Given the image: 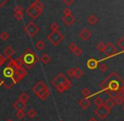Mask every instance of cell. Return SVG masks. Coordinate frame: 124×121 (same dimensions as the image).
Instances as JSON below:
<instances>
[{
  "label": "cell",
  "instance_id": "1",
  "mask_svg": "<svg viewBox=\"0 0 124 121\" xmlns=\"http://www.w3.org/2000/svg\"><path fill=\"white\" fill-rule=\"evenodd\" d=\"M124 86L123 79L116 72H111L101 83L100 87L101 90L106 92L111 98L121 93V90Z\"/></svg>",
  "mask_w": 124,
  "mask_h": 121
},
{
  "label": "cell",
  "instance_id": "2",
  "mask_svg": "<svg viewBox=\"0 0 124 121\" xmlns=\"http://www.w3.org/2000/svg\"><path fill=\"white\" fill-rule=\"evenodd\" d=\"M52 85L57 88L59 93H64L65 91L69 90L72 86L71 82L67 78L63 73H58L51 82Z\"/></svg>",
  "mask_w": 124,
  "mask_h": 121
},
{
  "label": "cell",
  "instance_id": "3",
  "mask_svg": "<svg viewBox=\"0 0 124 121\" xmlns=\"http://www.w3.org/2000/svg\"><path fill=\"white\" fill-rule=\"evenodd\" d=\"M32 92L41 100H46L50 96L49 87L43 81H39L32 87Z\"/></svg>",
  "mask_w": 124,
  "mask_h": 121
},
{
  "label": "cell",
  "instance_id": "4",
  "mask_svg": "<svg viewBox=\"0 0 124 121\" xmlns=\"http://www.w3.org/2000/svg\"><path fill=\"white\" fill-rule=\"evenodd\" d=\"M25 12L32 20H36L43 12V4L41 1L36 0L32 2L25 9Z\"/></svg>",
  "mask_w": 124,
  "mask_h": 121
},
{
  "label": "cell",
  "instance_id": "5",
  "mask_svg": "<svg viewBox=\"0 0 124 121\" xmlns=\"http://www.w3.org/2000/svg\"><path fill=\"white\" fill-rule=\"evenodd\" d=\"M20 56H21L23 64L25 65L28 68H31L35 64H36V62L39 60V58L37 57L36 53L31 49H30V48L26 50L25 52L23 53V55Z\"/></svg>",
  "mask_w": 124,
  "mask_h": 121
},
{
  "label": "cell",
  "instance_id": "6",
  "mask_svg": "<svg viewBox=\"0 0 124 121\" xmlns=\"http://www.w3.org/2000/svg\"><path fill=\"white\" fill-rule=\"evenodd\" d=\"M46 39L52 43L53 46H57L62 43L64 40V36L60 31H56V32H51L46 35Z\"/></svg>",
  "mask_w": 124,
  "mask_h": 121
},
{
  "label": "cell",
  "instance_id": "7",
  "mask_svg": "<svg viewBox=\"0 0 124 121\" xmlns=\"http://www.w3.org/2000/svg\"><path fill=\"white\" fill-rule=\"evenodd\" d=\"M24 31L27 34V35H29L31 38H33L40 31V28L33 21H31L25 26Z\"/></svg>",
  "mask_w": 124,
  "mask_h": 121
},
{
  "label": "cell",
  "instance_id": "8",
  "mask_svg": "<svg viewBox=\"0 0 124 121\" xmlns=\"http://www.w3.org/2000/svg\"><path fill=\"white\" fill-rule=\"evenodd\" d=\"M110 111H111V110L108 109L105 105H102V106H101V107H97L95 109V111H94V113H95V116L98 117L99 119L104 120V119L110 114Z\"/></svg>",
  "mask_w": 124,
  "mask_h": 121
},
{
  "label": "cell",
  "instance_id": "9",
  "mask_svg": "<svg viewBox=\"0 0 124 121\" xmlns=\"http://www.w3.org/2000/svg\"><path fill=\"white\" fill-rule=\"evenodd\" d=\"M2 74H3V77H4V78L9 80V82H11V81H12V82H13V84H14V76H15V71H14L11 67H8V66H7L6 67H4V68H3V70L2 71ZM14 85H15V84H14Z\"/></svg>",
  "mask_w": 124,
  "mask_h": 121
},
{
  "label": "cell",
  "instance_id": "10",
  "mask_svg": "<svg viewBox=\"0 0 124 121\" xmlns=\"http://www.w3.org/2000/svg\"><path fill=\"white\" fill-rule=\"evenodd\" d=\"M117 52V50L116 48L115 47V46L111 43H108L106 44V49L104 51V53L106 54V56L107 57H111V56H115Z\"/></svg>",
  "mask_w": 124,
  "mask_h": 121
},
{
  "label": "cell",
  "instance_id": "11",
  "mask_svg": "<svg viewBox=\"0 0 124 121\" xmlns=\"http://www.w3.org/2000/svg\"><path fill=\"white\" fill-rule=\"evenodd\" d=\"M78 36H79V38L82 40L87 41V40H89L90 38H91L92 32L89 30V29L85 28V29H83V30L80 31L79 33H78Z\"/></svg>",
  "mask_w": 124,
  "mask_h": 121
},
{
  "label": "cell",
  "instance_id": "12",
  "mask_svg": "<svg viewBox=\"0 0 124 121\" xmlns=\"http://www.w3.org/2000/svg\"><path fill=\"white\" fill-rule=\"evenodd\" d=\"M3 56L6 58L7 60H10L12 59V56H14L15 54V50L13 49L11 46H7L6 47L3 49Z\"/></svg>",
  "mask_w": 124,
  "mask_h": 121
},
{
  "label": "cell",
  "instance_id": "13",
  "mask_svg": "<svg viewBox=\"0 0 124 121\" xmlns=\"http://www.w3.org/2000/svg\"><path fill=\"white\" fill-rule=\"evenodd\" d=\"M69 49L76 56H80L82 55V52H83L81 48L77 46L75 43H70V44L69 45Z\"/></svg>",
  "mask_w": 124,
  "mask_h": 121
},
{
  "label": "cell",
  "instance_id": "14",
  "mask_svg": "<svg viewBox=\"0 0 124 121\" xmlns=\"http://www.w3.org/2000/svg\"><path fill=\"white\" fill-rule=\"evenodd\" d=\"M62 21H63V23L65 24L66 25H68V26H70L72 24L74 23L75 18H74V14H73V13H70V14L66 15V16L62 17Z\"/></svg>",
  "mask_w": 124,
  "mask_h": 121
},
{
  "label": "cell",
  "instance_id": "15",
  "mask_svg": "<svg viewBox=\"0 0 124 121\" xmlns=\"http://www.w3.org/2000/svg\"><path fill=\"white\" fill-rule=\"evenodd\" d=\"M13 107L17 110H24L26 108V103L18 99L13 103Z\"/></svg>",
  "mask_w": 124,
  "mask_h": 121
},
{
  "label": "cell",
  "instance_id": "16",
  "mask_svg": "<svg viewBox=\"0 0 124 121\" xmlns=\"http://www.w3.org/2000/svg\"><path fill=\"white\" fill-rule=\"evenodd\" d=\"M78 105H79L83 109H86V108H88L91 105V103H90V101L88 99V98H84L83 99L79 100V102H78Z\"/></svg>",
  "mask_w": 124,
  "mask_h": 121
},
{
  "label": "cell",
  "instance_id": "17",
  "mask_svg": "<svg viewBox=\"0 0 124 121\" xmlns=\"http://www.w3.org/2000/svg\"><path fill=\"white\" fill-rule=\"evenodd\" d=\"M104 105L108 108V109L111 110L115 105V102H114V100H113V98H107V99L104 102Z\"/></svg>",
  "mask_w": 124,
  "mask_h": 121
},
{
  "label": "cell",
  "instance_id": "18",
  "mask_svg": "<svg viewBox=\"0 0 124 121\" xmlns=\"http://www.w3.org/2000/svg\"><path fill=\"white\" fill-rule=\"evenodd\" d=\"M87 67L90 69H95L98 67V60L95 59H90L87 62Z\"/></svg>",
  "mask_w": 124,
  "mask_h": 121
},
{
  "label": "cell",
  "instance_id": "19",
  "mask_svg": "<svg viewBox=\"0 0 124 121\" xmlns=\"http://www.w3.org/2000/svg\"><path fill=\"white\" fill-rule=\"evenodd\" d=\"M35 46L37 50L39 51H43L46 47V43L43 40H39L36 41V43L35 44Z\"/></svg>",
  "mask_w": 124,
  "mask_h": 121
},
{
  "label": "cell",
  "instance_id": "20",
  "mask_svg": "<svg viewBox=\"0 0 124 121\" xmlns=\"http://www.w3.org/2000/svg\"><path fill=\"white\" fill-rule=\"evenodd\" d=\"M97 22H98V18H97V17L95 16V14H94V13H91V14L88 17V23L90 24V25H96Z\"/></svg>",
  "mask_w": 124,
  "mask_h": 121
},
{
  "label": "cell",
  "instance_id": "21",
  "mask_svg": "<svg viewBox=\"0 0 124 121\" xmlns=\"http://www.w3.org/2000/svg\"><path fill=\"white\" fill-rule=\"evenodd\" d=\"M84 75V72L81 70V68L78 67H77L76 68H74V77L75 78L78 79Z\"/></svg>",
  "mask_w": 124,
  "mask_h": 121
},
{
  "label": "cell",
  "instance_id": "22",
  "mask_svg": "<svg viewBox=\"0 0 124 121\" xmlns=\"http://www.w3.org/2000/svg\"><path fill=\"white\" fill-rule=\"evenodd\" d=\"M18 99L26 103L27 102H29V100H30V96L27 94V93H20V96H19V98H18Z\"/></svg>",
  "mask_w": 124,
  "mask_h": 121
},
{
  "label": "cell",
  "instance_id": "23",
  "mask_svg": "<svg viewBox=\"0 0 124 121\" xmlns=\"http://www.w3.org/2000/svg\"><path fill=\"white\" fill-rule=\"evenodd\" d=\"M113 100H114V102H115V104L122 105L124 103V99L121 95H117V96H116L114 98H113Z\"/></svg>",
  "mask_w": 124,
  "mask_h": 121
},
{
  "label": "cell",
  "instance_id": "24",
  "mask_svg": "<svg viewBox=\"0 0 124 121\" xmlns=\"http://www.w3.org/2000/svg\"><path fill=\"white\" fill-rule=\"evenodd\" d=\"M39 60H41L42 63L44 64H47L48 62H50L51 60V57L49 56H48L47 54H43L42 56H41V57L39 58Z\"/></svg>",
  "mask_w": 124,
  "mask_h": 121
},
{
  "label": "cell",
  "instance_id": "25",
  "mask_svg": "<svg viewBox=\"0 0 124 121\" xmlns=\"http://www.w3.org/2000/svg\"><path fill=\"white\" fill-rule=\"evenodd\" d=\"M94 103H95V104L96 105L97 107H101V106H102V105H104V101H103V99L101 97H96V98L94 99Z\"/></svg>",
  "mask_w": 124,
  "mask_h": 121
},
{
  "label": "cell",
  "instance_id": "26",
  "mask_svg": "<svg viewBox=\"0 0 124 121\" xmlns=\"http://www.w3.org/2000/svg\"><path fill=\"white\" fill-rule=\"evenodd\" d=\"M81 93H82V95L84 96V98H88L90 96V94H91V92H90V90L88 88V87H85V88L81 91Z\"/></svg>",
  "mask_w": 124,
  "mask_h": 121
},
{
  "label": "cell",
  "instance_id": "27",
  "mask_svg": "<svg viewBox=\"0 0 124 121\" xmlns=\"http://www.w3.org/2000/svg\"><path fill=\"white\" fill-rule=\"evenodd\" d=\"M50 29L52 32H56V31H59V25H57V22H52L50 25Z\"/></svg>",
  "mask_w": 124,
  "mask_h": 121
},
{
  "label": "cell",
  "instance_id": "28",
  "mask_svg": "<svg viewBox=\"0 0 124 121\" xmlns=\"http://www.w3.org/2000/svg\"><path fill=\"white\" fill-rule=\"evenodd\" d=\"M36 111L34 109V108H30L29 110H28V112H27V115H28V117L29 118H31V119H33V118H35L36 117Z\"/></svg>",
  "mask_w": 124,
  "mask_h": 121
},
{
  "label": "cell",
  "instance_id": "29",
  "mask_svg": "<svg viewBox=\"0 0 124 121\" xmlns=\"http://www.w3.org/2000/svg\"><path fill=\"white\" fill-rule=\"evenodd\" d=\"M26 115L25 112L24 110H17L16 112V117L20 120H22V119L25 118V116Z\"/></svg>",
  "mask_w": 124,
  "mask_h": 121
},
{
  "label": "cell",
  "instance_id": "30",
  "mask_svg": "<svg viewBox=\"0 0 124 121\" xmlns=\"http://www.w3.org/2000/svg\"><path fill=\"white\" fill-rule=\"evenodd\" d=\"M9 38V34H8V32H2L1 34H0V39L2 40L3 41H6L8 40V39Z\"/></svg>",
  "mask_w": 124,
  "mask_h": 121
},
{
  "label": "cell",
  "instance_id": "31",
  "mask_svg": "<svg viewBox=\"0 0 124 121\" xmlns=\"http://www.w3.org/2000/svg\"><path fill=\"white\" fill-rule=\"evenodd\" d=\"M106 45L105 44V43L101 42L96 46V48H97V50H98V51H101V52H104L105 49H106Z\"/></svg>",
  "mask_w": 124,
  "mask_h": 121
},
{
  "label": "cell",
  "instance_id": "32",
  "mask_svg": "<svg viewBox=\"0 0 124 121\" xmlns=\"http://www.w3.org/2000/svg\"><path fill=\"white\" fill-rule=\"evenodd\" d=\"M117 45H118V46L121 48V49H123V51H124V35L123 36V37L120 38L119 40H118Z\"/></svg>",
  "mask_w": 124,
  "mask_h": 121
},
{
  "label": "cell",
  "instance_id": "33",
  "mask_svg": "<svg viewBox=\"0 0 124 121\" xmlns=\"http://www.w3.org/2000/svg\"><path fill=\"white\" fill-rule=\"evenodd\" d=\"M24 18V13H15V19L18 21H20L21 20H23Z\"/></svg>",
  "mask_w": 124,
  "mask_h": 121
},
{
  "label": "cell",
  "instance_id": "34",
  "mask_svg": "<svg viewBox=\"0 0 124 121\" xmlns=\"http://www.w3.org/2000/svg\"><path fill=\"white\" fill-rule=\"evenodd\" d=\"M99 68H100V70L102 72H106V71H107V68H108V67H107V65L106 64H101V65L99 66Z\"/></svg>",
  "mask_w": 124,
  "mask_h": 121
},
{
  "label": "cell",
  "instance_id": "35",
  "mask_svg": "<svg viewBox=\"0 0 124 121\" xmlns=\"http://www.w3.org/2000/svg\"><path fill=\"white\" fill-rule=\"evenodd\" d=\"M7 61V59L3 56L2 54H0V67H3V65L5 64V62Z\"/></svg>",
  "mask_w": 124,
  "mask_h": 121
},
{
  "label": "cell",
  "instance_id": "36",
  "mask_svg": "<svg viewBox=\"0 0 124 121\" xmlns=\"http://www.w3.org/2000/svg\"><path fill=\"white\" fill-rule=\"evenodd\" d=\"M62 13H63V16H66V15H69V14H70V13H72V11H71V9L69 8V7H67V8H65L63 9Z\"/></svg>",
  "mask_w": 124,
  "mask_h": 121
},
{
  "label": "cell",
  "instance_id": "37",
  "mask_svg": "<svg viewBox=\"0 0 124 121\" xmlns=\"http://www.w3.org/2000/svg\"><path fill=\"white\" fill-rule=\"evenodd\" d=\"M15 13H23V8L20 5H16L15 7Z\"/></svg>",
  "mask_w": 124,
  "mask_h": 121
},
{
  "label": "cell",
  "instance_id": "38",
  "mask_svg": "<svg viewBox=\"0 0 124 121\" xmlns=\"http://www.w3.org/2000/svg\"><path fill=\"white\" fill-rule=\"evenodd\" d=\"M74 68L71 67V68H69V70L67 71V75L70 77H74Z\"/></svg>",
  "mask_w": 124,
  "mask_h": 121
},
{
  "label": "cell",
  "instance_id": "39",
  "mask_svg": "<svg viewBox=\"0 0 124 121\" xmlns=\"http://www.w3.org/2000/svg\"><path fill=\"white\" fill-rule=\"evenodd\" d=\"M15 61H16L17 65H18L20 67H22V66L24 65V64H23V61H22V59H21V56H19V57L17 58L16 60H15Z\"/></svg>",
  "mask_w": 124,
  "mask_h": 121
},
{
  "label": "cell",
  "instance_id": "40",
  "mask_svg": "<svg viewBox=\"0 0 124 121\" xmlns=\"http://www.w3.org/2000/svg\"><path fill=\"white\" fill-rule=\"evenodd\" d=\"M63 3H64V4H66L68 7H69L70 5H72L73 3H74V1H73V0H69V1H68V0H64Z\"/></svg>",
  "mask_w": 124,
  "mask_h": 121
},
{
  "label": "cell",
  "instance_id": "41",
  "mask_svg": "<svg viewBox=\"0 0 124 121\" xmlns=\"http://www.w3.org/2000/svg\"><path fill=\"white\" fill-rule=\"evenodd\" d=\"M7 3H8L7 0H0V8H1V7H3Z\"/></svg>",
  "mask_w": 124,
  "mask_h": 121
},
{
  "label": "cell",
  "instance_id": "42",
  "mask_svg": "<svg viewBox=\"0 0 124 121\" xmlns=\"http://www.w3.org/2000/svg\"><path fill=\"white\" fill-rule=\"evenodd\" d=\"M89 121H97V120L95 118H91V119H90V120Z\"/></svg>",
  "mask_w": 124,
  "mask_h": 121
},
{
  "label": "cell",
  "instance_id": "43",
  "mask_svg": "<svg viewBox=\"0 0 124 121\" xmlns=\"http://www.w3.org/2000/svg\"><path fill=\"white\" fill-rule=\"evenodd\" d=\"M121 93L122 94H124V86L123 87V88H122V90H121Z\"/></svg>",
  "mask_w": 124,
  "mask_h": 121
},
{
  "label": "cell",
  "instance_id": "44",
  "mask_svg": "<svg viewBox=\"0 0 124 121\" xmlns=\"http://www.w3.org/2000/svg\"><path fill=\"white\" fill-rule=\"evenodd\" d=\"M6 121H13V120H12L11 119H8V120H7Z\"/></svg>",
  "mask_w": 124,
  "mask_h": 121
},
{
  "label": "cell",
  "instance_id": "45",
  "mask_svg": "<svg viewBox=\"0 0 124 121\" xmlns=\"http://www.w3.org/2000/svg\"><path fill=\"white\" fill-rule=\"evenodd\" d=\"M2 85H3V82H2V81H1V82H0V87H1Z\"/></svg>",
  "mask_w": 124,
  "mask_h": 121
},
{
  "label": "cell",
  "instance_id": "46",
  "mask_svg": "<svg viewBox=\"0 0 124 121\" xmlns=\"http://www.w3.org/2000/svg\"><path fill=\"white\" fill-rule=\"evenodd\" d=\"M121 96L123 97V99H124V94H121Z\"/></svg>",
  "mask_w": 124,
  "mask_h": 121
},
{
  "label": "cell",
  "instance_id": "47",
  "mask_svg": "<svg viewBox=\"0 0 124 121\" xmlns=\"http://www.w3.org/2000/svg\"><path fill=\"white\" fill-rule=\"evenodd\" d=\"M123 110H124V107H123Z\"/></svg>",
  "mask_w": 124,
  "mask_h": 121
},
{
  "label": "cell",
  "instance_id": "48",
  "mask_svg": "<svg viewBox=\"0 0 124 121\" xmlns=\"http://www.w3.org/2000/svg\"><path fill=\"white\" fill-rule=\"evenodd\" d=\"M61 121H62V120H61Z\"/></svg>",
  "mask_w": 124,
  "mask_h": 121
}]
</instances>
